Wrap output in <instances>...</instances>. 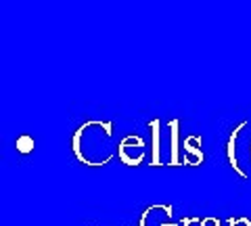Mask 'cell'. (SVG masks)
I'll list each match as a JSON object with an SVG mask.
<instances>
[{
  "label": "cell",
  "instance_id": "1",
  "mask_svg": "<svg viewBox=\"0 0 251 226\" xmlns=\"http://www.w3.org/2000/svg\"><path fill=\"white\" fill-rule=\"evenodd\" d=\"M147 143L143 136L138 134H128L120 140V145H117V157L122 159V163L130 168H136L140 163L145 161L147 157Z\"/></svg>",
  "mask_w": 251,
  "mask_h": 226
},
{
  "label": "cell",
  "instance_id": "5",
  "mask_svg": "<svg viewBox=\"0 0 251 226\" xmlns=\"http://www.w3.org/2000/svg\"><path fill=\"white\" fill-rule=\"evenodd\" d=\"M147 126L151 130V163L149 166L159 168L163 166L161 163V120L153 118V120H149Z\"/></svg>",
  "mask_w": 251,
  "mask_h": 226
},
{
  "label": "cell",
  "instance_id": "4",
  "mask_svg": "<svg viewBox=\"0 0 251 226\" xmlns=\"http://www.w3.org/2000/svg\"><path fill=\"white\" fill-rule=\"evenodd\" d=\"M203 138L199 134H191L182 140V151H184V163L186 166H201L205 161V155H203Z\"/></svg>",
  "mask_w": 251,
  "mask_h": 226
},
{
  "label": "cell",
  "instance_id": "2",
  "mask_svg": "<svg viewBox=\"0 0 251 226\" xmlns=\"http://www.w3.org/2000/svg\"><path fill=\"white\" fill-rule=\"evenodd\" d=\"M170 159L168 166L178 168L186 166L184 163V151H182V140H180V120H170Z\"/></svg>",
  "mask_w": 251,
  "mask_h": 226
},
{
  "label": "cell",
  "instance_id": "7",
  "mask_svg": "<svg viewBox=\"0 0 251 226\" xmlns=\"http://www.w3.org/2000/svg\"><path fill=\"white\" fill-rule=\"evenodd\" d=\"M228 226H251V220L245 216H241V218H228Z\"/></svg>",
  "mask_w": 251,
  "mask_h": 226
},
{
  "label": "cell",
  "instance_id": "8",
  "mask_svg": "<svg viewBox=\"0 0 251 226\" xmlns=\"http://www.w3.org/2000/svg\"><path fill=\"white\" fill-rule=\"evenodd\" d=\"M193 224H201V218H193V216H186L180 220V226H193Z\"/></svg>",
  "mask_w": 251,
  "mask_h": 226
},
{
  "label": "cell",
  "instance_id": "6",
  "mask_svg": "<svg viewBox=\"0 0 251 226\" xmlns=\"http://www.w3.org/2000/svg\"><path fill=\"white\" fill-rule=\"evenodd\" d=\"M34 147H36V140L29 134H19L17 140H15V149H17V153H21V155H29L34 151Z\"/></svg>",
  "mask_w": 251,
  "mask_h": 226
},
{
  "label": "cell",
  "instance_id": "3",
  "mask_svg": "<svg viewBox=\"0 0 251 226\" xmlns=\"http://www.w3.org/2000/svg\"><path fill=\"white\" fill-rule=\"evenodd\" d=\"M245 128H247V122L245 120H243L241 124H237V126L232 128L228 140H226V147H224V153H226V159H228V166L243 178V180H247V172L239 166V159H237V138L241 134V130H245Z\"/></svg>",
  "mask_w": 251,
  "mask_h": 226
},
{
  "label": "cell",
  "instance_id": "9",
  "mask_svg": "<svg viewBox=\"0 0 251 226\" xmlns=\"http://www.w3.org/2000/svg\"><path fill=\"white\" fill-rule=\"evenodd\" d=\"M249 157H251V147H249Z\"/></svg>",
  "mask_w": 251,
  "mask_h": 226
}]
</instances>
